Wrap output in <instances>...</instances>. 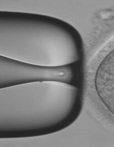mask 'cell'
<instances>
[{
	"label": "cell",
	"mask_w": 114,
	"mask_h": 147,
	"mask_svg": "<svg viewBox=\"0 0 114 147\" xmlns=\"http://www.w3.org/2000/svg\"><path fill=\"white\" fill-rule=\"evenodd\" d=\"M80 86L59 82L27 83L0 89V138L48 135L71 125L82 108Z\"/></svg>",
	"instance_id": "cell-1"
},
{
	"label": "cell",
	"mask_w": 114,
	"mask_h": 147,
	"mask_svg": "<svg viewBox=\"0 0 114 147\" xmlns=\"http://www.w3.org/2000/svg\"><path fill=\"white\" fill-rule=\"evenodd\" d=\"M80 65L43 66L0 56V88L49 81L68 83L79 86L82 80Z\"/></svg>",
	"instance_id": "cell-3"
},
{
	"label": "cell",
	"mask_w": 114,
	"mask_h": 147,
	"mask_svg": "<svg viewBox=\"0 0 114 147\" xmlns=\"http://www.w3.org/2000/svg\"><path fill=\"white\" fill-rule=\"evenodd\" d=\"M0 56L43 66L81 64L82 37L59 18L36 13L0 12Z\"/></svg>",
	"instance_id": "cell-2"
}]
</instances>
